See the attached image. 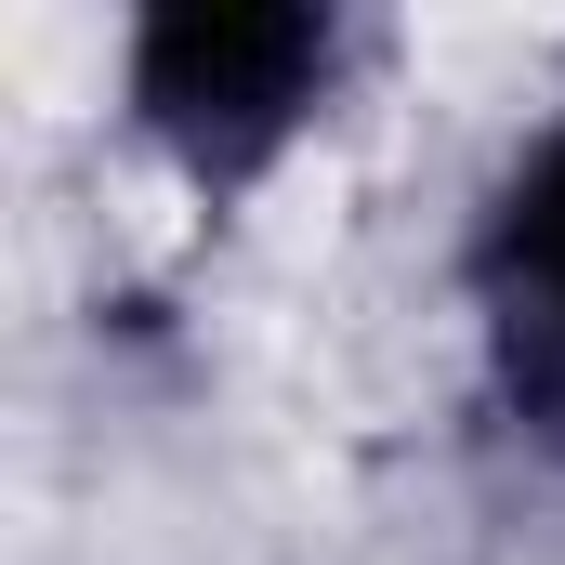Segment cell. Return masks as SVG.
Instances as JSON below:
<instances>
[{
  "label": "cell",
  "instance_id": "cell-1",
  "mask_svg": "<svg viewBox=\"0 0 565 565\" xmlns=\"http://www.w3.org/2000/svg\"><path fill=\"white\" fill-rule=\"evenodd\" d=\"M369 53L355 0H145L106 40V132L224 224L342 132Z\"/></svg>",
  "mask_w": 565,
  "mask_h": 565
},
{
  "label": "cell",
  "instance_id": "cell-2",
  "mask_svg": "<svg viewBox=\"0 0 565 565\" xmlns=\"http://www.w3.org/2000/svg\"><path fill=\"white\" fill-rule=\"evenodd\" d=\"M447 316H460L473 422L526 473H565V66L540 79V106H513V132L460 184Z\"/></svg>",
  "mask_w": 565,
  "mask_h": 565
}]
</instances>
